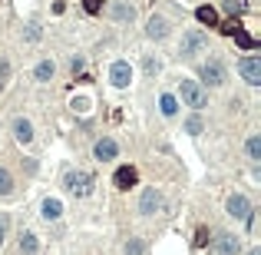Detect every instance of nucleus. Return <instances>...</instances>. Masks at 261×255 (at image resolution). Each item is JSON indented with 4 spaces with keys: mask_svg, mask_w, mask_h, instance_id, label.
Wrapping results in <instances>:
<instances>
[{
    "mask_svg": "<svg viewBox=\"0 0 261 255\" xmlns=\"http://www.w3.org/2000/svg\"><path fill=\"white\" fill-rule=\"evenodd\" d=\"M179 93H182L185 106H192V110H205L208 106V93L198 80H182V83H179Z\"/></svg>",
    "mask_w": 261,
    "mask_h": 255,
    "instance_id": "f257e3e1",
    "label": "nucleus"
},
{
    "mask_svg": "<svg viewBox=\"0 0 261 255\" xmlns=\"http://www.w3.org/2000/svg\"><path fill=\"white\" fill-rule=\"evenodd\" d=\"M63 186L73 192V196H89V189H93V176L89 172H83V169H76V172H66Z\"/></svg>",
    "mask_w": 261,
    "mask_h": 255,
    "instance_id": "f03ea898",
    "label": "nucleus"
},
{
    "mask_svg": "<svg viewBox=\"0 0 261 255\" xmlns=\"http://www.w3.org/2000/svg\"><path fill=\"white\" fill-rule=\"evenodd\" d=\"M205 46H208V37L202 34V30H188V34L182 37V46H179V50H182V56H195V53H202Z\"/></svg>",
    "mask_w": 261,
    "mask_h": 255,
    "instance_id": "7ed1b4c3",
    "label": "nucleus"
},
{
    "mask_svg": "<svg viewBox=\"0 0 261 255\" xmlns=\"http://www.w3.org/2000/svg\"><path fill=\"white\" fill-rule=\"evenodd\" d=\"M238 73L245 77V83L258 86L261 83V56H245V60L238 63Z\"/></svg>",
    "mask_w": 261,
    "mask_h": 255,
    "instance_id": "20e7f679",
    "label": "nucleus"
},
{
    "mask_svg": "<svg viewBox=\"0 0 261 255\" xmlns=\"http://www.w3.org/2000/svg\"><path fill=\"white\" fill-rule=\"evenodd\" d=\"M109 80H112V86L126 89V86L132 83V67L126 63V60H116V63L109 67Z\"/></svg>",
    "mask_w": 261,
    "mask_h": 255,
    "instance_id": "39448f33",
    "label": "nucleus"
},
{
    "mask_svg": "<svg viewBox=\"0 0 261 255\" xmlns=\"http://www.w3.org/2000/svg\"><path fill=\"white\" fill-rule=\"evenodd\" d=\"M228 215L231 219H241V222H251V206H248V199H245L241 192H235L228 199Z\"/></svg>",
    "mask_w": 261,
    "mask_h": 255,
    "instance_id": "423d86ee",
    "label": "nucleus"
},
{
    "mask_svg": "<svg viewBox=\"0 0 261 255\" xmlns=\"http://www.w3.org/2000/svg\"><path fill=\"white\" fill-rule=\"evenodd\" d=\"M202 80H205L208 86H222V83H225V67H222V60H208L205 67H202Z\"/></svg>",
    "mask_w": 261,
    "mask_h": 255,
    "instance_id": "0eeeda50",
    "label": "nucleus"
},
{
    "mask_svg": "<svg viewBox=\"0 0 261 255\" xmlns=\"http://www.w3.org/2000/svg\"><path fill=\"white\" fill-rule=\"evenodd\" d=\"M159 209H162V196H159L155 189H146L142 199H139V212H142V215H155Z\"/></svg>",
    "mask_w": 261,
    "mask_h": 255,
    "instance_id": "6e6552de",
    "label": "nucleus"
},
{
    "mask_svg": "<svg viewBox=\"0 0 261 255\" xmlns=\"http://www.w3.org/2000/svg\"><path fill=\"white\" fill-rule=\"evenodd\" d=\"M112 182H116V189H132L136 182H139V172H136L132 166H119L116 176H112Z\"/></svg>",
    "mask_w": 261,
    "mask_h": 255,
    "instance_id": "1a4fd4ad",
    "label": "nucleus"
},
{
    "mask_svg": "<svg viewBox=\"0 0 261 255\" xmlns=\"http://www.w3.org/2000/svg\"><path fill=\"white\" fill-rule=\"evenodd\" d=\"M116 153H119V146H116V139H99L96 146H93V156H96L99 163H106V159H116Z\"/></svg>",
    "mask_w": 261,
    "mask_h": 255,
    "instance_id": "9d476101",
    "label": "nucleus"
},
{
    "mask_svg": "<svg viewBox=\"0 0 261 255\" xmlns=\"http://www.w3.org/2000/svg\"><path fill=\"white\" fill-rule=\"evenodd\" d=\"M146 34L152 37V40H165V37H169V20L159 17V13H152V17H149V27H146Z\"/></svg>",
    "mask_w": 261,
    "mask_h": 255,
    "instance_id": "9b49d317",
    "label": "nucleus"
},
{
    "mask_svg": "<svg viewBox=\"0 0 261 255\" xmlns=\"http://www.w3.org/2000/svg\"><path fill=\"white\" fill-rule=\"evenodd\" d=\"M212 249H215L218 255H235L238 252V239H235V235H218L215 242H212Z\"/></svg>",
    "mask_w": 261,
    "mask_h": 255,
    "instance_id": "f8f14e48",
    "label": "nucleus"
},
{
    "mask_svg": "<svg viewBox=\"0 0 261 255\" xmlns=\"http://www.w3.org/2000/svg\"><path fill=\"white\" fill-rule=\"evenodd\" d=\"M228 37H235V43H238L241 50H255V37H251L248 30L241 27V23H235V30H231Z\"/></svg>",
    "mask_w": 261,
    "mask_h": 255,
    "instance_id": "ddd939ff",
    "label": "nucleus"
},
{
    "mask_svg": "<svg viewBox=\"0 0 261 255\" xmlns=\"http://www.w3.org/2000/svg\"><path fill=\"white\" fill-rule=\"evenodd\" d=\"M109 13H112V20H122V23H132V20H136V10H132L129 3H112V7H109Z\"/></svg>",
    "mask_w": 261,
    "mask_h": 255,
    "instance_id": "4468645a",
    "label": "nucleus"
},
{
    "mask_svg": "<svg viewBox=\"0 0 261 255\" xmlns=\"http://www.w3.org/2000/svg\"><path fill=\"white\" fill-rule=\"evenodd\" d=\"M13 136H17V143H30V139H33L30 120H13Z\"/></svg>",
    "mask_w": 261,
    "mask_h": 255,
    "instance_id": "2eb2a0df",
    "label": "nucleus"
},
{
    "mask_svg": "<svg viewBox=\"0 0 261 255\" xmlns=\"http://www.w3.org/2000/svg\"><path fill=\"white\" fill-rule=\"evenodd\" d=\"M195 20L205 23V27H218V10L205 3V7H198V10H195Z\"/></svg>",
    "mask_w": 261,
    "mask_h": 255,
    "instance_id": "dca6fc26",
    "label": "nucleus"
},
{
    "mask_svg": "<svg viewBox=\"0 0 261 255\" xmlns=\"http://www.w3.org/2000/svg\"><path fill=\"white\" fill-rule=\"evenodd\" d=\"M53 73H56L53 60H40V63H37V70H33V77L40 80V83H46V80H53Z\"/></svg>",
    "mask_w": 261,
    "mask_h": 255,
    "instance_id": "f3484780",
    "label": "nucleus"
},
{
    "mask_svg": "<svg viewBox=\"0 0 261 255\" xmlns=\"http://www.w3.org/2000/svg\"><path fill=\"white\" fill-rule=\"evenodd\" d=\"M60 215H63V202L60 199H46L43 202V219L53 222V219H60Z\"/></svg>",
    "mask_w": 261,
    "mask_h": 255,
    "instance_id": "a211bd4d",
    "label": "nucleus"
},
{
    "mask_svg": "<svg viewBox=\"0 0 261 255\" xmlns=\"http://www.w3.org/2000/svg\"><path fill=\"white\" fill-rule=\"evenodd\" d=\"M20 252L23 255H37V252H40V242H37V235H33V232L20 235Z\"/></svg>",
    "mask_w": 261,
    "mask_h": 255,
    "instance_id": "6ab92c4d",
    "label": "nucleus"
},
{
    "mask_svg": "<svg viewBox=\"0 0 261 255\" xmlns=\"http://www.w3.org/2000/svg\"><path fill=\"white\" fill-rule=\"evenodd\" d=\"M245 149H248V159L251 163H261V136H248V143H245Z\"/></svg>",
    "mask_w": 261,
    "mask_h": 255,
    "instance_id": "aec40b11",
    "label": "nucleus"
},
{
    "mask_svg": "<svg viewBox=\"0 0 261 255\" xmlns=\"http://www.w3.org/2000/svg\"><path fill=\"white\" fill-rule=\"evenodd\" d=\"M159 110H162V116H175V113H179V103H175L172 93H165L162 100H159Z\"/></svg>",
    "mask_w": 261,
    "mask_h": 255,
    "instance_id": "412c9836",
    "label": "nucleus"
},
{
    "mask_svg": "<svg viewBox=\"0 0 261 255\" xmlns=\"http://www.w3.org/2000/svg\"><path fill=\"white\" fill-rule=\"evenodd\" d=\"M13 192V176L7 169H0V196H10Z\"/></svg>",
    "mask_w": 261,
    "mask_h": 255,
    "instance_id": "4be33fe9",
    "label": "nucleus"
},
{
    "mask_svg": "<svg viewBox=\"0 0 261 255\" xmlns=\"http://www.w3.org/2000/svg\"><path fill=\"white\" fill-rule=\"evenodd\" d=\"M142 252H146L142 239H129V245H126V255H142Z\"/></svg>",
    "mask_w": 261,
    "mask_h": 255,
    "instance_id": "5701e85b",
    "label": "nucleus"
},
{
    "mask_svg": "<svg viewBox=\"0 0 261 255\" xmlns=\"http://www.w3.org/2000/svg\"><path fill=\"white\" fill-rule=\"evenodd\" d=\"M185 129H188V133H192V136H198V133H202V129H205V126H202V120H198V116H192V120L185 123Z\"/></svg>",
    "mask_w": 261,
    "mask_h": 255,
    "instance_id": "b1692460",
    "label": "nucleus"
},
{
    "mask_svg": "<svg viewBox=\"0 0 261 255\" xmlns=\"http://www.w3.org/2000/svg\"><path fill=\"white\" fill-rule=\"evenodd\" d=\"M83 7H86V13H99L103 10V0H83Z\"/></svg>",
    "mask_w": 261,
    "mask_h": 255,
    "instance_id": "393cba45",
    "label": "nucleus"
},
{
    "mask_svg": "<svg viewBox=\"0 0 261 255\" xmlns=\"http://www.w3.org/2000/svg\"><path fill=\"white\" fill-rule=\"evenodd\" d=\"M195 245H198V249H205V245H208V229H198V232H195Z\"/></svg>",
    "mask_w": 261,
    "mask_h": 255,
    "instance_id": "a878e982",
    "label": "nucleus"
},
{
    "mask_svg": "<svg viewBox=\"0 0 261 255\" xmlns=\"http://www.w3.org/2000/svg\"><path fill=\"white\" fill-rule=\"evenodd\" d=\"M27 40H40V27L30 23V30H27Z\"/></svg>",
    "mask_w": 261,
    "mask_h": 255,
    "instance_id": "bb28decb",
    "label": "nucleus"
},
{
    "mask_svg": "<svg viewBox=\"0 0 261 255\" xmlns=\"http://www.w3.org/2000/svg\"><path fill=\"white\" fill-rule=\"evenodd\" d=\"M70 67H73V73H83V56H73V63H70Z\"/></svg>",
    "mask_w": 261,
    "mask_h": 255,
    "instance_id": "cd10ccee",
    "label": "nucleus"
},
{
    "mask_svg": "<svg viewBox=\"0 0 261 255\" xmlns=\"http://www.w3.org/2000/svg\"><path fill=\"white\" fill-rule=\"evenodd\" d=\"M146 73H159V60H146Z\"/></svg>",
    "mask_w": 261,
    "mask_h": 255,
    "instance_id": "c85d7f7f",
    "label": "nucleus"
},
{
    "mask_svg": "<svg viewBox=\"0 0 261 255\" xmlns=\"http://www.w3.org/2000/svg\"><path fill=\"white\" fill-rule=\"evenodd\" d=\"M0 245H3V219H0Z\"/></svg>",
    "mask_w": 261,
    "mask_h": 255,
    "instance_id": "c756f323",
    "label": "nucleus"
},
{
    "mask_svg": "<svg viewBox=\"0 0 261 255\" xmlns=\"http://www.w3.org/2000/svg\"><path fill=\"white\" fill-rule=\"evenodd\" d=\"M248 255H261V249H251V252H248Z\"/></svg>",
    "mask_w": 261,
    "mask_h": 255,
    "instance_id": "7c9ffc66",
    "label": "nucleus"
}]
</instances>
